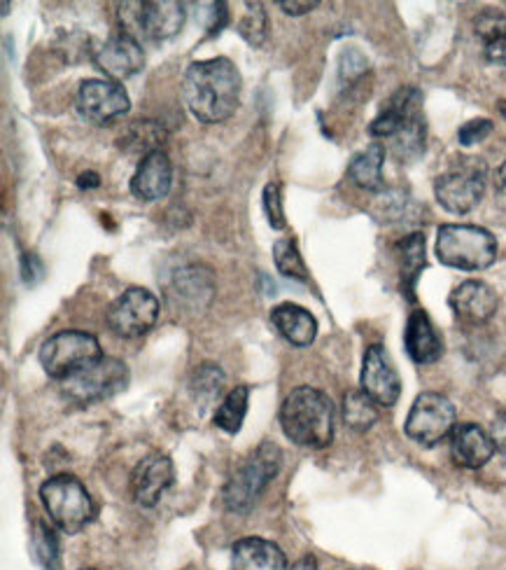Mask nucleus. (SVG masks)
Masks as SVG:
<instances>
[{
	"instance_id": "obj_1",
	"label": "nucleus",
	"mask_w": 506,
	"mask_h": 570,
	"mask_svg": "<svg viewBox=\"0 0 506 570\" xmlns=\"http://www.w3.org/2000/svg\"><path fill=\"white\" fill-rule=\"evenodd\" d=\"M185 104L204 125H222L236 112L240 101V73L225 59L191 61L185 70Z\"/></svg>"
},
{
	"instance_id": "obj_2",
	"label": "nucleus",
	"mask_w": 506,
	"mask_h": 570,
	"mask_svg": "<svg viewBox=\"0 0 506 570\" xmlns=\"http://www.w3.org/2000/svg\"><path fill=\"white\" fill-rule=\"evenodd\" d=\"M336 410L327 393L299 386L287 393L280 407V425L282 433L299 446L323 449L331 444L334 438Z\"/></svg>"
},
{
	"instance_id": "obj_3",
	"label": "nucleus",
	"mask_w": 506,
	"mask_h": 570,
	"mask_svg": "<svg viewBox=\"0 0 506 570\" xmlns=\"http://www.w3.org/2000/svg\"><path fill=\"white\" fill-rule=\"evenodd\" d=\"M282 465V451L274 442H261L252 454L236 468L225 487V505L234 514H248L261 493L276 480Z\"/></svg>"
},
{
	"instance_id": "obj_4",
	"label": "nucleus",
	"mask_w": 506,
	"mask_h": 570,
	"mask_svg": "<svg viewBox=\"0 0 506 570\" xmlns=\"http://www.w3.org/2000/svg\"><path fill=\"white\" fill-rule=\"evenodd\" d=\"M439 263L460 272H484L497 259V239L476 225H441L437 234Z\"/></svg>"
},
{
	"instance_id": "obj_5",
	"label": "nucleus",
	"mask_w": 506,
	"mask_h": 570,
	"mask_svg": "<svg viewBox=\"0 0 506 570\" xmlns=\"http://www.w3.org/2000/svg\"><path fill=\"white\" fill-rule=\"evenodd\" d=\"M40 501L54 521V527L68 535L85 531L93 517L96 505L87 487L76 478V474H54L40 487Z\"/></svg>"
},
{
	"instance_id": "obj_6",
	"label": "nucleus",
	"mask_w": 506,
	"mask_h": 570,
	"mask_svg": "<svg viewBox=\"0 0 506 570\" xmlns=\"http://www.w3.org/2000/svg\"><path fill=\"white\" fill-rule=\"evenodd\" d=\"M488 166L480 157H457L450 169L434 180V197L448 213L474 210L486 193Z\"/></svg>"
},
{
	"instance_id": "obj_7",
	"label": "nucleus",
	"mask_w": 506,
	"mask_h": 570,
	"mask_svg": "<svg viewBox=\"0 0 506 570\" xmlns=\"http://www.w3.org/2000/svg\"><path fill=\"white\" fill-rule=\"evenodd\" d=\"M103 355L99 340L85 330H63L52 335L40 346V365L47 376L66 382L68 376L80 372L89 363L99 361Z\"/></svg>"
},
{
	"instance_id": "obj_8",
	"label": "nucleus",
	"mask_w": 506,
	"mask_h": 570,
	"mask_svg": "<svg viewBox=\"0 0 506 570\" xmlns=\"http://www.w3.org/2000/svg\"><path fill=\"white\" fill-rule=\"evenodd\" d=\"M129 386V367L110 358V355H101L99 361L89 363L80 372L68 376L61 382L63 393L80 405H91V402L108 400L117 393H122Z\"/></svg>"
},
{
	"instance_id": "obj_9",
	"label": "nucleus",
	"mask_w": 506,
	"mask_h": 570,
	"mask_svg": "<svg viewBox=\"0 0 506 570\" xmlns=\"http://www.w3.org/2000/svg\"><path fill=\"white\" fill-rule=\"evenodd\" d=\"M404 431L408 440L423 446H434L444 442L455 431V407L453 402L434 391H425L416 397L411 412L406 416Z\"/></svg>"
},
{
	"instance_id": "obj_10",
	"label": "nucleus",
	"mask_w": 506,
	"mask_h": 570,
	"mask_svg": "<svg viewBox=\"0 0 506 570\" xmlns=\"http://www.w3.org/2000/svg\"><path fill=\"white\" fill-rule=\"evenodd\" d=\"M159 318V299L145 288H129L108 308V327L122 340H138L150 332Z\"/></svg>"
},
{
	"instance_id": "obj_11",
	"label": "nucleus",
	"mask_w": 506,
	"mask_h": 570,
	"mask_svg": "<svg viewBox=\"0 0 506 570\" xmlns=\"http://www.w3.org/2000/svg\"><path fill=\"white\" fill-rule=\"evenodd\" d=\"M78 112L89 125L103 127L129 112L131 101L127 89L115 80H87L78 91Z\"/></svg>"
},
{
	"instance_id": "obj_12",
	"label": "nucleus",
	"mask_w": 506,
	"mask_h": 570,
	"mask_svg": "<svg viewBox=\"0 0 506 570\" xmlns=\"http://www.w3.org/2000/svg\"><path fill=\"white\" fill-rule=\"evenodd\" d=\"M185 3H176V0H148V3H136V10H129V3L122 8L125 29L133 23L142 36L152 40L173 38L185 27Z\"/></svg>"
},
{
	"instance_id": "obj_13",
	"label": "nucleus",
	"mask_w": 506,
	"mask_h": 570,
	"mask_svg": "<svg viewBox=\"0 0 506 570\" xmlns=\"http://www.w3.org/2000/svg\"><path fill=\"white\" fill-rule=\"evenodd\" d=\"M361 391H365L378 407H393L401 395V379L383 344H371L365 351L361 363Z\"/></svg>"
},
{
	"instance_id": "obj_14",
	"label": "nucleus",
	"mask_w": 506,
	"mask_h": 570,
	"mask_svg": "<svg viewBox=\"0 0 506 570\" xmlns=\"http://www.w3.org/2000/svg\"><path fill=\"white\" fill-rule=\"evenodd\" d=\"M176 482L173 461L163 454L145 456L131 472V495L140 508H155Z\"/></svg>"
},
{
	"instance_id": "obj_15",
	"label": "nucleus",
	"mask_w": 506,
	"mask_h": 570,
	"mask_svg": "<svg viewBox=\"0 0 506 570\" xmlns=\"http://www.w3.org/2000/svg\"><path fill=\"white\" fill-rule=\"evenodd\" d=\"M93 63L101 73H106L117 82V80H127L136 76L145 63V55H142L140 42L131 33L122 31V33H115L110 40H106L99 47V52L93 55Z\"/></svg>"
},
{
	"instance_id": "obj_16",
	"label": "nucleus",
	"mask_w": 506,
	"mask_h": 570,
	"mask_svg": "<svg viewBox=\"0 0 506 570\" xmlns=\"http://www.w3.org/2000/svg\"><path fill=\"white\" fill-rule=\"evenodd\" d=\"M448 304L463 325H484L497 312V293L484 281H465L450 293Z\"/></svg>"
},
{
	"instance_id": "obj_17",
	"label": "nucleus",
	"mask_w": 506,
	"mask_h": 570,
	"mask_svg": "<svg viewBox=\"0 0 506 570\" xmlns=\"http://www.w3.org/2000/svg\"><path fill=\"white\" fill-rule=\"evenodd\" d=\"M173 166L163 150L145 155L131 178V193L140 202H157L171 193Z\"/></svg>"
},
{
	"instance_id": "obj_18",
	"label": "nucleus",
	"mask_w": 506,
	"mask_h": 570,
	"mask_svg": "<svg viewBox=\"0 0 506 570\" xmlns=\"http://www.w3.org/2000/svg\"><path fill=\"white\" fill-rule=\"evenodd\" d=\"M450 456L455 465L478 470L495 456V442L480 425L460 423L450 435Z\"/></svg>"
},
{
	"instance_id": "obj_19",
	"label": "nucleus",
	"mask_w": 506,
	"mask_h": 570,
	"mask_svg": "<svg viewBox=\"0 0 506 570\" xmlns=\"http://www.w3.org/2000/svg\"><path fill=\"white\" fill-rule=\"evenodd\" d=\"M168 295L178 304L191 308V312H199L215 297V276L204 265H185L173 272Z\"/></svg>"
},
{
	"instance_id": "obj_20",
	"label": "nucleus",
	"mask_w": 506,
	"mask_h": 570,
	"mask_svg": "<svg viewBox=\"0 0 506 570\" xmlns=\"http://www.w3.org/2000/svg\"><path fill=\"white\" fill-rule=\"evenodd\" d=\"M404 342L406 353L411 355V361L418 365H431L444 355V342L439 337V332L423 308H414V314L408 316Z\"/></svg>"
},
{
	"instance_id": "obj_21",
	"label": "nucleus",
	"mask_w": 506,
	"mask_h": 570,
	"mask_svg": "<svg viewBox=\"0 0 506 570\" xmlns=\"http://www.w3.org/2000/svg\"><path fill=\"white\" fill-rule=\"evenodd\" d=\"M234 570H289L285 552L264 538H240L231 548Z\"/></svg>"
},
{
	"instance_id": "obj_22",
	"label": "nucleus",
	"mask_w": 506,
	"mask_h": 570,
	"mask_svg": "<svg viewBox=\"0 0 506 570\" xmlns=\"http://www.w3.org/2000/svg\"><path fill=\"white\" fill-rule=\"evenodd\" d=\"M271 321L280 335L297 348H306L318 337V321L308 308L285 302L271 308Z\"/></svg>"
},
{
	"instance_id": "obj_23",
	"label": "nucleus",
	"mask_w": 506,
	"mask_h": 570,
	"mask_svg": "<svg viewBox=\"0 0 506 570\" xmlns=\"http://www.w3.org/2000/svg\"><path fill=\"white\" fill-rule=\"evenodd\" d=\"M397 259H399V272H401V288L404 293L414 299V288L420 272L427 265V255H425V234L414 232L404 236L401 242L395 246Z\"/></svg>"
},
{
	"instance_id": "obj_24",
	"label": "nucleus",
	"mask_w": 506,
	"mask_h": 570,
	"mask_svg": "<svg viewBox=\"0 0 506 570\" xmlns=\"http://www.w3.org/2000/svg\"><path fill=\"white\" fill-rule=\"evenodd\" d=\"M383 164L385 148L380 142H371L365 150H359L348 164V178L367 193H378L383 189Z\"/></svg>"
},
{
	"instance_id": "obj_25",
	"label": "nucleus",
	"mask_w": 506,
	"mask_h": 570,
	"mask_svg": "<svg viewBox=\"0 0 506 570\" xmlns=\"http://www.w3.org/2000/svg\"><path fill=\"white\" fill-rule=\"evenodd\" d=\"M225 384H227V376L220 365L201 363L189 379V391H191V397L197 400V405L208 407L217 397H220V393L225 391Z\"/></svg>"
},
{
	"instance_id": "obj_26",
	"label": "nucleus",
	"mask_w": 506,
	"mask_h": 570,
	"mask_svg": "<svg viewBox=\"0 0 506 570\" xmlns=\"http://www.w3.org/2000/svg\"><path fill=\"white\" fill-rule=\"evenodd\" d=\"M248 400H250L248 386H236L234 391H229L215 412V425L222 428V431L229 435H236L240 428H244V421L248 414Z\"/></svg>"
},
{
	"instance_id": "obj_27",
	"label": "nucleus",
	"mask_w": 506,
	"mask_h": 570,
	"mask_svg": "<svg viewBox=\"0 0 506 570\" xmlns=\"http://www.w3.org/2000/svg\"><path fill=\"white\" fill-rule=\"evenodd\" d=\"M344 421L355 433H367L378 421V405L365 391H348L344 397Z\"/></svg>"
},
{
	"instance_id": "obj_28",
	"label": "nucleus",
	"mask_w": 506,
	"mask_h": 570,
	"mask_svg": "<svg viewBox=\"0 0 506 570\" xmlns=\"http://www.w3.org/2000/svg\"><path fill=\"white\" fill-rule=\"evenodd\" d=\"M425 117L418 115L390 142V150L399 161H416L425 153Z\"/></svg>"
},
{
	"instance_id": "obj_29",
	"label": "nucleus",
	"mask_w": 506,
	"mask_h": 570,
	"mask_svg": "<svg viewBox=\"0 0 506 570\" xmlns=\"http://www.w3.org/2000/svg\"><path fill=\"white\" fill-rule=\"evenodd\" d=\"M236 31L240 33L246 42L252 47H261L264 40H267L269 33V19L267 10H264L261 3H246V12L236 21Z\"/></svg>"
},
{
	"instance_id": "obj_30",
	"label": "nucleus",
	"mask_w": 506,
	"mask_h": 570,
	"mask_svg": "<svg viewBox=\"0 0 506 570\" xmlns=\"http://www.w3.org/2000/svg\"><path fill=\"white\" fill-rule=\"evenodd\" d=\"M274 263L282 276L292 281H308L306 263L292 239H278L274 244Z\"/></svg>"
},
{
	"instance_id": "obj_31",
	"label": "nucleus",
	"mask_w": 506,
	"mask_h": 570,
	"mask_svg": "<svg viewBox=\"0 0 506 570\" xmlns=\"http://www.w3.org/2000/svg\"><path fill=\"white\" fill-rule=\"evenodd\" d=\"M161 138H163V131L157 125H152L150 120H138L131 127V131H129L125 142H127L129 150H145V155H150L155 150H161V148H157V142ZM125 142H122V146H125Z\"/></svg>"
},
{
	"instance_id": "obj_32",
	"label": "nucleus",
	"mask_w": 506,
	"mask_h": 570,
	"mask_svg": "<svg viewBox=\"0 0 506 570\" xmlns=\"http://www.w3.org/2000/svg\"><path fill=\"white\" fill-rule=\"evenodd\" d=\"M474 29H476L478 38L486 40V45L504 38L506 36V10H495V8L484 10L474 19Z\"/></svg>"
},
{
	"instance_id": "obj_33",
	"label": "nucleus",
	"mask_w": 506,
	"mask_h": 570,
	"mask_svg": "<svg viewBox=\"0 0 506 570\" xmlns=\"http://www.w3.org/2000/svg\"><path fill=\"white\" fill-rule=\"evenodd\" d=\"M36 552L44 570H59V540L52 529H47L42 521L36 527Z\"/></svg>"
},
{
	"instance_id": "obj_34",
	"label": "nucleus",
	"mask_w": 506,
	"mask_h": 570,
	"mask_svg": "<svg viewBox=\"0 0 506 570\" xmlns=\"http://www.w3.org/2000/svg\"><path fill=\"white\" fill-rule=\"evenodd\" d=\"M264 213L274 229H285V208H282V187L280 183H269L264 187Z\"/></svg>"
},
{
	"instance_id": "obj_35",
	"label": "nucleus",
	"mask_w": 506,
	"mask_h": 570,
	"mask_svg": "<svg viewBox=\"0 0 506 570\" xmlns=\"http://www.w3.org/2000/svg\"><path fill=\"white\" fill-rule=\"evenodd\" d=\"M490 134H493L490 120H469L460 127V131H457V140H460V146L469 148L480 140H486Z\"/></svg>"
},
{
	"instance_id": "obj_36",
	"label": "nucleus",
	"mask_w": 506,
	"mask_h": 570,
	"mask_svg": "<svg viewBox=\"0 0 506 570\" xmlns=\"http://www.w3.org/2000/svg\"><path fill=\"white\" fill-rule=\"evenodd\" d=\"M367 70V59L361 57L357 50H346L341 55V66H339V73H341V80L350 82V80H357L361 73Z\"/></svg>"
},
{
	"instance_id": "obj_37",
	"label": "nucleus",
	"mask_w": 506,
	"mask_h": 570,
	"mask_svg": "<svg viewBox=\"0 0 506 570\" xmlns=\"http://www.w3.org/2000/svg\"><path fill=\"white\" fill-rule=\"evenodd\" d=\"M21 276L27 283H38L44 276V267L40 263V257L36 253H27L21 257Z\"/></svg>"
},
{
	"instance_id": "obj_38",
	"label": "nucleus",
	"mask_w": 506,
	"mask_h": 570,
	"mask_svg": "<svg viewBox=\"0 0 506 570\" xmlns=\"http://www.w3.org/2000/svg\"><path fill=\"white\" fill-rule=\"evenodd\" d=\"M490 438L495 442V451L504 459L506 463V412L497 414L493 425H490Z\"/></svg>"
},
{
	"instance_id": "obj_39",
	"label": "nucleus",
	"mask_w": 506,
	"mask_h": 570,
	"mask_svg": "<svg viewBox=\"0 0 506 570\" xmlns=\"http://www.w3.org/2000/svg\"><path fill=\"white\" fill-rule=\"evenodd\" d=\"M318 6H320L318 0H304V3H299V0H280V3H278V8H280L285 14H295V17L306 14V12H310V10H316Z\"/></svg>"
},
{
	"instance_id": "obj_40",
	"label": "nucleus",
	"mask_w": 506,
	"mask_h": 570,
	"mask_svg": "<svg viewBox=\"0 0 506 570\" xmlns=\"http://www.w3.org/2000/svg\"><path fill=\"white\" fill-rule=\"evenodd\" d=\"M486 59L497 66H506V36L486 45Z\"/></svg>"
},
{
	"instance_id": "obj_41",
	"label": "nucleus",
	"mask_w": 506,
	"mask_h": 570,
	"mask_svg": "<svg viewBox=\"0 0 506 570\" xmlns=\"http://www.w3.org/2000/svg\"><path fill=\"white\" fill-rule=\"evenodd\" d=\"M495 197L502 208H506V164L495 171Z\"/></svg>"
},
{
	"instance_id": "obj_42",
	"label": "nucleus",
	"mask_w": 506,
	"mask_h": 570,
	"mask_svg": "<svg viewBox=\"0 0 506 570\" xmlns=\"http://www.w3.org/2000/svg\"><path fill=\"white\" fill-rule=\"evenodd\" d=\"M78 185H80L82 189H93V187L101 185V178H99V174L87 171V174H82V176L78 178Z\"/></svg>"
},
{
	"instance_id": "obj_43",
	"label": "nucleus",
	"mask_w": 506,
	"mask_h": 570,
	"mask_svg": "<svg viewBox=\"0 0 506 570\" xmlns=\"http://www.w3.org/2000/svg\"><path fill=\"white\" fill-rule=\"evenodd\" d=\"M289 570H318V561L312 557H301Z\"/></svg>"
},
{
	"instance_id": "obj_44",
	"label": "nucleus",
	"mask_w": 506,
	"mask_h": 570,
	"mask_svg": "<svg viewBox=\"0 0 506 570\" xmlns=\"http://www.w3.org/2000/svg\"><path fill=\"white\" fill-rule=\"evenodd\" d=\"M499 112H502V117L506 120V99H504V101H499Z\"/></svg>"
},
{
	"instance_id": "obj_45",
	"label": "nucleus",
	"mask_w": 506,
	"mask_h": 570,
	"mask_svg": "<svg viewBox=\"0 0 506 570\" xmlns=\"http://www.w3.org/2000/svg\"><path fill=\"white\" fill-rule=\"evenodd\" d=\"M80 570H96V568H80Z\"/></svg>"
}]
</instances>
